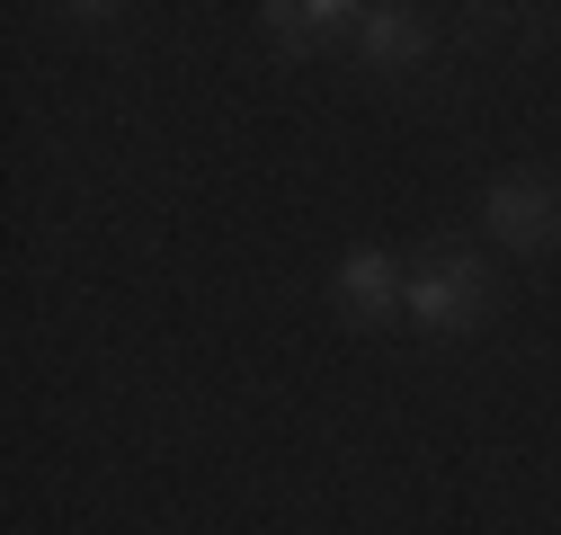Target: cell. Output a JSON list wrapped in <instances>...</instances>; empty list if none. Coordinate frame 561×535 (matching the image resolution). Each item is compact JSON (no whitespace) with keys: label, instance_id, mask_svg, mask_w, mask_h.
<instances>
[{"label":"cell","instance_id":"obj_1","mask_svg":"<svg viewBox=\"0 0 561 535\" xmlns=\"http://www.w3.org/2000/svg\"><path fill=\"white\" fill-rule=\"evenodd\" d=\"M401 312H410V330H481L490 321V268L472 250H446L428 268H410Z\"/></svg>","mask_w":561,"mask_h":535},{"label":"cell","instance_id":"obj_2","mask_svg":"<svg viewBox=\"0 0 561 535\" xmlns=\"http://www.w3.org/2000/svg\"><path fill=\"white\" fill-rule=\"evenodd\" d=\"M481 232H500L508 250H543V241H561V196L543 179H500L481 196Z\"/></svg>","mask_w":561,"mask_h":535},{"label":"cell","instance_id":"obj_5","mask_svg":"<svg viewBox=\"0 0 561 535\" xmlns=\"http://www.w3.org/2000/svg\"><path fill=\"white\" fill-rule=\"evenodd\" d=\"M267 36L304 54V45H330V36H357V10H347V0H276Z\"/></svg>","mask_w":561,"mask_h":535},{"label":"cell","instance_id":"obj_3","mask_svg":"<svg viewBox=\"0 0 561 535\" xmlns=\"http://www.w3.org/2000/svg\"><path fill=\"white\" fill-rule=\"evenodd\" d=\"M401 259L392 250H357V259H339V312L347 321H392L401 312Z\"/></svg>","mask_w":561,"mask_h":535},{"label":"cell","instance_id":"obj_4","mask_svg":"<svg viewBox=\"0 0 561 535\" xmlns=\"http://www.w3.org/2000/svg\"><path fill=\"white\" fill-rule=\"evenodd\" d=\"M357 54L383 62V72H401V62L428 54V19L419 10H357Z\"/></svg>","mask_w":561,"mask_h":535}]
</instances>
